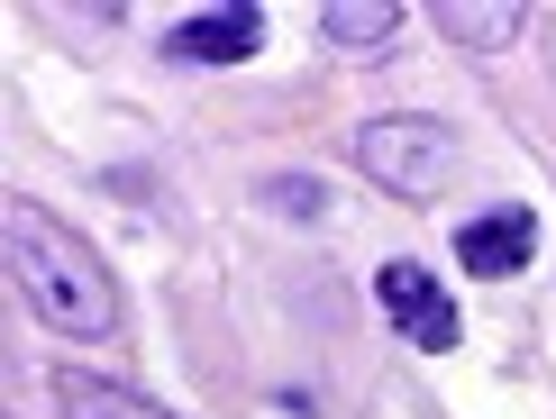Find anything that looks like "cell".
Listing matches in <instances>:
<instances>
[{
  "label": "cell",
  "instance_id": "6",
  "mask_svg": "<svg viewBox=\"0 0 556 419\" xmlns=\"http://www.w3.org/2000/svg\"><path fill=\"white\" fill-rule=\"evenodd\" d=\"M55 402H64V419H174V410H155L147 392L101 383V374H55Z\"/></svg>",
  "mask_w": 556,
  "mask_h": 419
},
{
  "label": "cell",
  "instance_id": "7",
  "mask_svg": "<svg viewBox=\"0 0 556 419\" xmlns=\"http://www.w3.org/2000/svg\"><path fill=\"white\" fill-rule=\"evenodd\" d=\"M438 28H447L456 46H511L529 28L520 0H438Z\"/></svg>",
  "mask_w": 556,
  "mask_h": 419
},
{
  "label": "cell",
  "instance_id": "2",
  "mask_svg": "<svg viewBox=\"0 0 556 419\" xmlns=\"http://www.w3.org/2000/svg\"><path fill=\"white\" fill-rule=\"evenodd\" d=\"M356 165L383 182V192H402V201H438L456 182V165H466V147H456V128L447 119H375L356 137Z\"/></svg>",
  "mask_w": 556,
  "mask_h": 419
},
{
  "label": "cell",
  "instance_id": "4",
  "mask_svg": "<svg viewBox=\"0 0 556 419\" xmlns=\"http://www.w3.org/2000/svg\"><path fill=\"white\" fill-rule=\"evenodd\" d=\"M529 246H539V210H529V201L475 210V219L456 228V265H466V274H483V283L520 274V265H529Z\"/></svg>",
  "mask_w": 556,
  "mask_h": 419
},
{
  "label": "cell",
  "instance_id": "1",
  "mask_svg": "<svg viewBox=\"0 0 556 419\" xmlns=\"http://www.w3.org/2000/svg\"><path fill=\"white\" fill-rule=\"evenodd\" d=\"M10 274L55 338H110L119 329V292H110V265L91 255V238H74L64 219H46L28 201H10Z\"/></svg>",
  "mask_w": 556,
  "mask_h": 419
},
{
  "label": "cell",
  "instance_id": "5",
  "mask_svg": "<svg viewBox=\"0 0 556 419\" xmlns=\"http://www.w3.org/2000/svg\"><path fill=\"white\" fill-rule=\"evenodd\" d=\"M256 46H265V10H201V18H182L165 37V55L174 64H238Z\"/></svg>",
  "mask_w": 556,
  "mask_h": 419
},
{
  "label": "cell",
  "instance_id": "3",
  "mask_svg": "<svg viewBox=\"0 0 556 419\" xmlns=\"http://www.w3.org/2000/svg\"><path fill=\"white\" fill-rule=\"evenodd\" d=\"M375 301H383V319L402 329L420 356H447L456 338V301H447V283H438L429 265H410V255H392V265H375Z\"/></svg>",
  "mask_w": 556,
  "mask_h": 419
},
{
  "label": "cell",
  "instance_id": "8",
  "mask_svg": "<svg viewBox=\"0 0 556 419\" xmlns=\"http://www.w3.org/2000/svg\"><path fill=\"white\" fill-rule=\"evenodd\" d=\"M392 28H402L392 0H329V10H319V37L329 46H383Z\"/></svg>",
  "mask_w": 556,
  "mask_h": 419
}]
</instances>
